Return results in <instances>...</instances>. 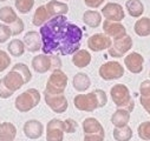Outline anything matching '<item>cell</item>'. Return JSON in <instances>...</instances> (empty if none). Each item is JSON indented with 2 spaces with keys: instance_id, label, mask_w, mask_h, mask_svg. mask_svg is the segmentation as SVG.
<instances>
[{
  "instance_id": "obj_13",
  "label": "cell",
  "mask_w": 150,
  "mask_h": 141,
  "mask_svg": "<svg viewBox=\"0 0 150 141\" xmlns=\"http://www.w3.org/2000/svg\"><path fill=\"white\" fill-rule=\"evenodd\" d=\"M102 15L105 18V20L116 22H121L125 18L123 7L117 3H108L102 10Z\"/></svg>"
},
{
  "instance_id": "obj_33",
  "label": "cell",
  "mask_w": 150,
  "mask_h": 141,
  "mask_svg": "<svg viewBox=\"0 0 150 141\" xmlns=\"http://www.w3.org/2000/svg\"><path fill=\"white\" fill-rule=\"evenodd\" d=\"M138 136L144 141H150V121H144L139 124L137 128Z\"/></svg>"
},
{
  "instance_id": "obj_38",
  "label": "cell",
  "mask_w": 150,
  "mask_h": 141,
  "mask_svg": "<svg viewBox=\"0 0 150 141\" xmlns=\"http://www.w3.org/2000/svg\"><path fill=\"white\" fill-rule=\"evenodd\" d=\"M13 94V92H11L5 85H4V81L3 79H0V98L1 99H8L11 98Z\"/></svg>"
},
{
  "instance_id": "obj_14",
  "label": "cell",
  "mask_w": 150,
  "mask_h": 141,
  "mask_svg": "<svg viewBox=\"0 0 150 141\" xmlns=\"http://www.w3.org/2000/svg\"><path fill=\"white\" fill-rule=\"evenodd\" d=\"M25 47L28 52L34 53V52H38L43 48V40H42V35L40 33L35 32V31H30L24 35V39H23Z\"/></svg>"
},
{
  "instance_id": "obj_19",
  "label": "cell",
  "mask_w": 150,
  "mask_h": 141,
  "mask_svg": "<svg viewBox=\"0 0 150 141\" xmlns=\"http://www.w3.org/2000/svg\"><path fill=\"white\" fill-rule=\"evenodd\" d=\"M130 120V112L124 108H117L111 117V122L115 127H125Z\"/></svg>"
},
{
  "instance_id": "obj_34",
  "label": "cell",
  "mask_w": 150,
  "mask_h": 141,
  "mask_svg": "<svg viewBox=\"0 0 150 141\" xmlns=\"http://www.w3.org/2000/svg\"><path fill=\"white\" fill-rule=\"evenodd\" d=\"M12 37L11 27L6 24H0V44L6 43Z\"/></svg>"
},
{
  "instance_id": "obj_42",
  "label": "cell",
  "mask_w": 150,
  "mask_h": 141,
  "mask_svg": "<svg viewBox=\"0 0 150 141\" xmlns=\"http://www.w3.org/2000/svg\"><path fill=\"white\" fill-rule=\"evenodd\" d=\"M84 141H104V135H102V134H85Z\"/></svg>"
},
{
  "instance_id": "obj_43",
  "label": "cell",
  "mask_w": 150,
  "mask_h": 141,
  "mask_svg": "<svg viewBox=\"0 0 150 141\" xmlns=\"http://www.w3.org/2000/svg\"><path fill=\"white\" fill-rule=\"evenodd\" d=\"M105 0H84V3L90 8H98Z\"/></svg>"
},
{
  "instance_id": "obj_17",
  "label": "cell",
  "mask_w": 150,
  "mask_h": 141,
  "mask_svg": "<svg viewBox=\"0 0 150 141\" xmlns=\"http://www.w3.org/2000/svg\"><path fill=\"white\" fill-rule=\"evenodd\" d=\"M3 81H4V85L13 93L16 91L20 89L23 87V85H25V80H24L23 75L12 69L3 78Z\"/></svg>"
},
{
  "instance_id": "obj_7",
  "label": "cell",
  "mask_w": 150,
  "mask_h": 141,
  "mask_svg": "<svg viewBox=\"0 0 150 141\" xmlns=\"http://www.w3.org/2000/svg\"><path fill=\"white\" fill-rule=\"evenodd\" d=\"M98 73L103 80H117L124 75V67L118 61H108L99 67Z\"/></svg>"
},
{
  "instance_id": "obj_29",
  "label": "cell",
  "mask_w": 150,
  "mask_h": 141,
  "mask_svg": "<svg viewBox=\"0 0 150 141\" xmlns=\"http://www.w3.org/2000/svg\"><path fill=\"white\" fill-rule=\"evenodd\" d=\"M25 44L23 40H19V39H13L10 41L8 46H7V51L8 53L12 55V57H16V58H19L21 57L24 53H25Z\"/></svg>"
},
{
  "instance_id": "obj_31",
  "label": "cell",
  "mask_w": 150,
  "mask_h": 141,
  "mask_svg": "<svg viewBox=\"0 0 150 141\" xmlns=\"http://www.w3.org/2000/svg\"><path fill=\"white\" fill-rule=\"evenodd\" d=\"M12 70H16V72H18V73H20L23 75V78L25 80V84H27L32 79V73H31L28 66L23 64V62H18L14 66H12Z\"/></svg>"
},
{
  "instance_id": "obj_25",
  "label": "cell",
  "mask_w": 150,
  "mask_h": 141,
  "mask_svg": "<svg viewBox=\"0 0 150 141\" xmlns=\"http://www.w3.org/2000/svg\"><path fill=\"white\" fill-rule=\"evenodd\" d=\"M83 22L91 28H97L102 22V13L97 11L88 10L83 14Z\"/></svg>"
},
{
  "instance_id": "obj_12",
  "label": "cell",
  "mask_w": 150,
  "mask_h": 141,
  "mask_svg": "<svg viewBox=\"0 0 150 141\" xmlns=\"http://www.w3.org/2000/svg\"><path fill=\"white\" fill-rule=\"evenodd\" d=\"M103 31L104 34L110 37L112 40H118L124 38L127 34V28L121 24L116 21H110V20H104L103 22Z\"/></svg>"
},
{
  "instance_id": "obj_40",
  "label": "cell",
  "mask_w": 150,
  "mask_h": 141,
  "mask_svg": "<svg viewBox=\"0 0 150 141\" xmlns=\"http://www.w3.org/2000/svg\"><path fill=\"white\" fill-rule=\"evenodd\" d=\"M95 92L97 93V96H98V100H99V108L104 107L108 102V96L105 94V92L103 89H95Z\"/></svg>"
},
{
  "instance_id": "obj_24",
  "label": "cell",
  "mask_w": 150,
  "mask_h": 141,
  "mask_svg": "<svg viewBox=\"0 0 150 141\" xmlns=\"http://www.w3.org/2000/svg\"><path fill=\"white\" fill-rule=\"evenodd\" d=\"M17 136V128L11 122L0 124V141H14Z\"/></svg>"
},
{
  "instance_id": "obj_28",
  "label": "cell",
  "mask_w": 150,
  "mask_h": 141,
  "mask_svg": "<svg viewBox=\"0 0 150 141\" xmlns=\"http://www.w3.org/2000/svg\"><path fill=\"white\" fill-rule=\"evenodd\" d=\"M19 19V17L17 15L16 11L10 7V6H4L0 8V20H1L4 24L11 26L12 24H14L17 20Z\"/></svg>"
},
{
  "instance_id": "obj_27",
  "label": "cell",
  "mask_w": 150,
  "mask_h": 141,
  "mask_svg": "<svg viewBox=\"0 0 150 141\" xmlns=\"http://www.w3.org/2000/svg\"><path fill=\"white\" fill-rule=\"evenodd\" d=\"M125 8H127L129 15H131L134 18L141 17L144 12V6L141 0H127Z\"/></svg>"
},
{
  "instance_id": "obj_26",
  "label": "cell",
  "mask_w": 150,
  "mask_h": 141,
  "mask_svg": "<svg viewBox=\"0 0 150 141\" xmlns=\"http://www.w3.org/2000/svg\"><path fill=\"white\" fill-rule=\"evenodd\" d=\"M134 31L138 37H148L150 35V18H141L135 22Z\"/></svg>"
},
{
  "instance_id": "obj_1",
  "label": "cell",
  "mask_w": 150,
  "mask_h": 141,
  "mask_svg": "<svg viewBox=\"0 0 150 141\" xmlns=\"http://www.w3.org/2000/svg\"><path fill=\"white\" fill-rule=\"evenodd\" d=\"M43 53L47 55H73L79 51L83 31L67 20L65 15L51 18L40 27Z\"/></svg>"
},
{
  "instance_id": "obj_3",
  "label": "cell",
  "mask_w": 150,
  "mask_h": 141,
  "mask_svg": "<svg viewBox=\"0 0 150 141\" xmlns=\"http://www.w3.org/2000/svg\"><path fill=\"white\" fill-rule=\"evenodd\" d=\"M40 99H42V96H40V93L38 89L30 88L16 98L14 106L19 112L26 113V112H30L31 110H33L34 107H37L38 103L40 102Z\"/></svg>"
},
{
  "instance_id": "obj_11",
  "label": "cell",
  "mask_w": 150,
  "mask_h": 141,
  "mask_svg": "<svg viewBox=\"0 0 150 141\" xmlns=\"http://www.w3.org/2000/svg\"><path fill=\"white\" fill-rule=\"evenodd\" d=\"M132 47V39L130 35H125L124 38L115 40L112 43V46L109 48V54L114 58H122L124 57L128 51Z\"/></svg>"
},
{
  "instance_id": "obj_23",
  "label": "cell",
  "mask_w": 150,
  "mask_h": 141,
  "mask_svg": "<svg viewBox=\"0 0 150 141\" xmlns=\"http://www.w3.org/2000/svg\"><path fill=\"white\" fill-rule=\"evenodd\" d=\"M72 62L78 68H84L91 62V54L86 50H79L72 55Z\"/></svg>"
},
{
  "instance_id": "obj_39",
  "label": "cell",
  "mask_w": 150,
  "mask_h": 141,
  "mask_svg": "<svg viewBox=\"0 0 150 141\" xmlns=\"http://www.w3.org/2000/svg\"><path fill=\"white\" fill-rule=\"evenodd\" d=\"M139 93L141 96L150 95V80H144L139 86Z\"/></svg>"
},
{
  "instance_id": "obj_41",
  "label": "cell",
  "mask_w": 150,
  "mask_h": 141,
  "mask_svg": "<svg viewBox=\"0 0 150 141\" xmlns=\"http://www.w3.org/2000/svg\"><path fill=\"white\" fill-rule=\"evenodd\" d=\"M139 102L142 105V107L146 111V113H149L150 115V95H146V96H141L139 98Z\"/></svg>"
},
{
  "instance_id": "obj_9",
  "label": "cell",
  "mask_w": 150,
  "mask_h": 141,
  "mask_svg": "<svg viewBox=\"0 0 150 141\" xmlns=\"http://www.w3.org/2000/svg\"><path fill=\"white\" fill-rule=\"evenodd\" d=\"M44 99L46 105L54 113H64L69 107L67 99L64 94H49L44 92Z\"/></svg>"
},
{
  "instance_id": "obj_21",
  "label": "cell",
  "mask_w": 150,
  "mask_h": 141,
  "mask_svg": "<svg viewBox=\"0 0 150 141\" xmlns=\"http://www.w3.org/2000/svg\"><path fill=\"white\" fill-rule=\"evenodd\" d=\"M50 19H51V15H50L46 6L42 5V6H39L38 8L35 10V12L33 14V18H32V24L34 26H37V27H42Z\"/></svg>"
},
{
  "instance_id": "obj_16",
  "label": "cell",
  "mask_w": 150,
  "mask_h": 141,
  "mask_svg": "<svg viewBox=\"0 0 150 141\" xmlns=\"http://www.w3.org/2000/svg\"><path fill=\"white\" fill-rule=\"evenodd\" d=\"M23 131H24V134H25L26 138L35 140V139H39L43 135L44 126L39 120L32 119V120H28V121H26L24 124Z\"/></svg>"
},
{
  "instance_id": "obj_15",
  "label": "cell",
  "mask_w": 150,
  "mask_h": 141,
  "mask_svg": "<svg viewBox=\"0 0 150 141\" xmlns=\"http://www.w3.org/2000/svg\"><path fill=\"white\" fill-rule=\"evenodd\" d=\"M143 62H144V58L137 52H132L127 57H124L125 67L128 68L129 72L134 74H138L143 70Z\"/></svg>"
},
{
  "instance_id": "obj_18",
  "label": "cell",
  "mask_w": 150,
  "mask_h": 141,
  "mask_svg": "<svg viewBox=\"0 0 150 141\" xmlns=\"http://www.w3.org/2000/svg\"><path fill=\"white\" fill-rule=\"evenodd\" d=\"M46 8L51 15V18L59 17V15H65L69 12V6L65 3L58 1V0H51L46 5Z\"/></svg>"
},
{
  "instance_id": "obj_8",
  "label": "cell",
  "mask_w": 150,
  "mask_h": 141,
  "mask_svg": "<svg viewBox=\"0 0 150 141\" xmlns=\"http://www.w3.org/2000/svg\"><path fill=\"white\" fill-rule=\"evenodd\" d=\"M65 133V122L59 119H52L46 126V141H63Z\"/></svg>"
},
{
  "instance_id": "obj_10",
  "label": "cell",
  "mask_w": 150,
  "mask_h": 141,
  "mask_svg": "<svg viewBox=\"0 0 150 141\" xmlns=\"http://www.w3.org/2000/svg\"><path fill=\"white\" fill-rule=\"evenodd\" d=\"M112 46V39L104 33H96L88 39V47L93 52L109 50Z\"/></svg>"
},
{
  "instance_id": "obj_45",
  "label": "cell",
  "mask_w": 150,
  "mask_h": 141,
  "mask_svg": "<svg viewBox=\"0 0 150 141\" xmlns=\"http://www.w3.org/2000/svg\"><path fill=\"white\" fill-rule=\"evenodd\" d=\"M149 75H150V73H149Z\"/></svg>"
},
{
  "instance_id": "obj_37",
  "label": "cell",
  "mask_w": 150,
  "mask_h": 141,
  "mask_svg": "<svg viewBox=\"0 0 150 141\" xmlns=\"http://www.w3.org/2000/svg\"><path fill=\"white\" fill-rule=\"evenodd\" d=\"M65 133H74L78 128V124L73 119H66L65 121Z\"/></svg>"
},
{
  "instance_id": "obj_22",
  "label": "cell",
  "mask_w": 150,
  "mask_h": 141,
  "mask_svg": "<svg viewBox=\"0 0 150 141\" xmlns=\"http://www.w3.org/2000/svg\"><path fill=\"white\" fill-rule=\"evenodd\" d=\"M72 85H73V88L77 92H85L91 86V80H90L88 74L81 72V73H77L73 77Z\"/></svg>"
},
{
  "instance_id": "obj_6",
  "label": "cell",
  "mask_w": 150,
  "mask_h": 141,
  "mask_svg": "<svg viewBox=\"0 0 150 141\" xmlns=\"http://www.w3.org/2000/svg\"><path fill=\"white\" fill-rule=\"evenodd\" d=\"M73 105L79 111L91 113L99 108V100L97 93L93 91L88 94H77L73 99Z\"/></svg>"
},
{
  "instance_id": "obj_32",
  "label": "cell",
  "mask_w": 150,
  "mask_h": 141,
  "mask_svg": "<svg viewBox=\"0 0 150 141\" xmlns=\"http://www.w3.org/2000/svg\"><path fill=\"white\" fill-rule=\"evenodd\" d=\"M34 5V0H16V8L21 14H27Z\"/></svg>"
},
{
  "instance_id": "obj_30",
  "label": "cell",
  "mask_w": 150,
  "mask_h": 141,
  "mask_svg": "<svg viewBox=\"0 0 150 141\" xmlns=\"http://www.w3.org/2000/svg\"><path fill=\"white\" fill-rule=\"evenodd\" d=\"M112 135H114V139L116 141H129L132 138V129L129 126L121 127V128L115 127Z\"/></svg>"
},
{
  "instance_id": "obj_4",
  "label": "cell",
  "mask_w": 150,
  "mask_h": 141,
  "mask_svg": "<svg viewBox=\"0 0 150 141\" xmlns=\"http://www.w3.org/2000/svg\"><path fill=\"white\" fill-rule=\"evenodd\" d=\"M32 68L37 73H46L49 70H54V69H60L62 67V60L57 55H47V54H39L35 55L32 61H31Z\"/></svg>"
},
{
  "instance_id": "obj_20",
  "label": "cell",
  "mask_w": 150,
  "mask_h": 141,
  "mask_svg": "<svg viewBox=\"0 0 150 141\" xmlns=\"http://www.w3.org/2000/svg\"><path fill=\"white\" fill-rule=\"evenodd\" d=\"M83 131L85 134H102L105 135L102 124L95 118H86L83 121Z\"/></svg>"
},
{
  "instance_id": "obj_35",
  "label": "cell",
  "mask_w": 150,
  "mask_h": 141,
  "mask_svg": "<svg viewBox=\"0 0 150 141\" xmlns=\"http://www.w3.org/2000/svg\"><path fill=\"white\" fill-rule=\"evenodd\" d=\"M10 65H11V57L8 55L7 52L0 50V73L7 69Z\"/></svg>"
},
{
  "instance_id": "obj_36",
  "label": "cell",
  "mask_w": 150,
  "mask_h": 141,
  "mask_svg": "<svg viewBox=\"0 0 150 141\" xmlns=\"http://www.w3.org/2000/svg\"><path fill=\"white\" fill-rule=\"evenodd\" d=\"M11 31H12V37H16V35H19L23 31H24V21L19 18L14 24H12L11 26Z\"/></svg>"
},
{
  "instance_id": "obj_44",
  "label": "cell",
  "mask_w": 150,
  "mask_h": 141,
  "mask_svg": "<svg viewBox=\"0 0 150 141\" xmlns=\"http://www.w3.org/2000/svg\"><path fill=\"white\" fill-rule=\"evenodd\" d=\"M0 1H6V0H0Z\"/></svg>"
},
{
  "instance_id": "obj_2",
  "label": "cell",
  "mask_w": 150,
  "mask_h": 141,
  "mask_svg": "<svg viewBox=\"0 0 150 141\" xmlns=\"http://www.w3.org/2000/svg\"><path fill=\"white\" fill-rule=\"evenodd\" d=\"M110 96L114 103L117 106V108H124L130 113L134 111L135 101L131 98L130 91L125 85L123 84L114 85L110 89Z\"/></svg>"
},
{
  "instance_id": "obj_5",
  "label": "cell",
  "mask_w": 150,
  "mask_h": 141,
  "mask_svg": "<svg viewBox=\"0 0 150 141\" xmlns=\"http://www.w3.org/2000/svg\"><path fill=\"white\" fill-rule=\"evenodd\" d=\"M67 81L69 78L62 69H54L47 79L44 92L49 94H64V91L67 86Z\"/></svg>"
}]
</instances>
